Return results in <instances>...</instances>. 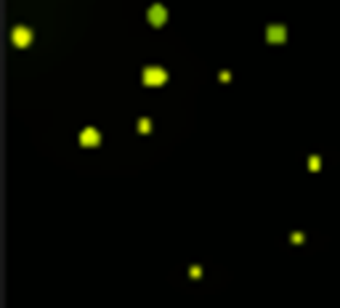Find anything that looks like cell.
<instances>
[{
	"mask_svg": "<svg viewBox=\"0 0 340 308\" xmlns=\"http://www.w3.org/2000/svg\"><path fill=\"white\" fill-rule=\"evenodd\" d=\"M143 83H146V85H160V83H165V72H162L160 67H149L146 72H143Z\"/></svg>",
	"mask_w": 340,
	"mask_h": 308,
	"instance_id": "6da1fadb",
	"label": "cell"
},
{
	"mask_svg": "<svg viewBox=\"0 0 340 308\" xmlns=\"http://www.w3.org/2000/svg\"><path fill=\"white\" fill-rule=\"evenodd\" d=\"M32 40V32L27 29V27H16L14 29V43L19 45V48H24V45H27Z\"/></svg>",
	"mask_w": 340,
	"mask_h": 308,
	"instance_id": "7a4b0ae2",
	"label": "cell"
},
{
	"mask_svg": "<svg viewBox=\"0 0 340 308\" xmlns=\"http://www.w3.org/2000/svg\"><path fill=\"white\" fill-rule=\"evenodd\" d=\"M149 22L160 27V24L165 22V8H162V5H152V8H149Z\"/></svg>",
	"mask_w": 340,
	"mask_h": 308,
	"instance_id": "3957f363",
	"label": "cell"
},
{
	"mask_svg": "<svg viewBox=\"0 0 340 308\" xmlns=\"http://www.w3.org/2000/svg\"><path fill=\"white\" fill-rule=\"evenodd\" d=\"M80 141H83V143H99V133H96L93 128H85L83 136H80Z\"/></svg>",
	"mask_w": 340,
	"mask_h": 308,
	"instance_id": "277c9868",
	"label": "cell"
},
{
	"mask_svg": "<svg viewBox=\"0 0 340 308\" xmlns=\"http://www.w3.org/2000/svg\"><path fill=\"white\" fill-rule=\"evenodd\" d=\"M269 40H284V29L282 27H271L269 29Z\"/></svg>",
	"mask_w": 340,
	"mask_h": 308,
	"instance_id": "5b68a950",
	"label": "cell"
}]
</instances>
